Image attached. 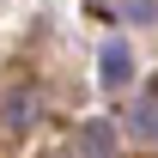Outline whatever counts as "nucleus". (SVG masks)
I'll list each match as a JSON object with an SVG mask.
<instances>
[{
    "label": "nucleus",
    "instance_id": "obj_1",
    "mask_svg": "<svg viewBox=\"0 0 158 158\" xmlns=\"http://www.w3.org/2000/svg\"><path fill=\"white\" fill-rule=\"evenodd\" d=\"M103 79H110V85H122V79H128V49H116V43L103 49Z\"/></svg>",
    "mask_w": 158,
    "mask_h": 158
}]
</instances>
